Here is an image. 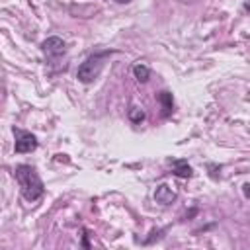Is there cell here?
I'll use <instances>...</instances> for the list:
<instances>
[{
	"label": "cell",
	"instance_id": "obj_1",
	"mask_svg": "<svg viewBox=\"0 0 250 250\" xmlns=\"http://www.w3.org/2000/svg\"><path fill=\"white\" fill-rule=\"evenodd\" d=\"M14 176H16V180H18L20 188H21V195H23L27 201L33 203V201H37V199L43 195L45 186H43V182H41V178H39V174H37V170H35L33 166H29V164H20V166H16Z\"/></svg>",
	"mask_w": 250,
	"mask_h": 250
},
{
	"label": "cell",
	"instance_id": "obj_2",
	"mask_svg": "<svg viewBox=\"0 0 250 250\" xmlns=\"http://www.w3.org/2000/svg\"><path fill=\"white\" fill-rule=\"evenodd\" d=\"M107 55H109V51H100V53L90 55V57L78 66L76 78H78L80 82H84V84L94 82V80L100 76V72H102V68H104V61H105Z\"/></svg>",
	"mask_w": 250,
	"mask_h": 250
},
{
	"label": "cell",
	"instance_id": "obj_3",
	"mask_svg": "<svg viewBox=\"0 0 250 250\" xmlns=\"http://www.w3.org/2000/svg\"><path fill=\"white\" fill-rule=\"evenodd\" d=\"M12 133H14V139H16V143H14L16 152L23 154V152H31V150L37 148V139H35L33 133L23 131V129H18V127H14Z\"/></svg>",
	"mask_w": 250,
	"mask_h": 250
},
{
	"label": "cell",
	"instance_id": "obj_4",
	"mask_svg": "<svg viewBox=\"0 0 250 250\" xmlns=\"http://www.w3.org/2000/svg\"><path fill=\"white\" fill-rule=\"evenodd\" d=\"M41 51L45 53V57H49V59H59V57H62L64 53H66V45H64V41L61 39V37H47L43 43H41Z\"/></svg>",
	"mask_w": 250,
	"mask_h": 250
},
{
	"label": "cell",
	"instance_id": "obj_5",
	"mask_svg": "<svg viewBox=\"0 0 250 250\" xmlns=\"http://www.w3.org/2000/svg\"><path fill=\"white\" fill-rule=\"evenodd\" d=\"M154 199H156V203H160V205H170V203L176 199V193L170 189L168 184H160V186H156V189H154Z\"/></svg>",
	"mask_w": 250,
	"mask_h": 250
},
{
	"label": "cell",
	"instance_id": "obj_6",
	"mask_svg": "<svg viewBox=\"0 0 250 250\" xmlns=\"http://www.w3.org/2000/svg\"><path fill=\"white\" fill-rule=\"evenodd\" d=\"M156 100H158V104H160V107H162V117H168V115L172 113V109H174V98H172V94L166 92V90H162V92L156 96Z\"/></svg>",
	"mask_w": 250,
	"mask_h": 250
},
{
	"label": "cell",
	"instance_id": "obj_7",
	"mask_svg": "<svg viewBox=\"0 0 250 250\" xmlns=\"http://www.w3.org/2000/svg\"><path fill=\"white\" fill-rule=\"evenodd\" d=\"M172 166H174V174L178 178H189L191 176V166L186 160H174Z\"/></svg>",
	"mask_w": 250,
	"mask_h": 250
},
{
	"label": "cell",
	"instance_id": "obj_8",
	"mask_svg": "<svg viewBox=\"0 0 250 250\" xmlns=\"http://www.w3.org/2000/svg\"><path fill=\"white\" fill-rule=\"evenodd\" d=\"M133 74H135V78H137L139 82H146L148 76H150V70H148V66H145V64H135V66H133Z\"/></svg>",
	"mask_w": 250,
	"mask_h": 250
},
{
	"label": "cell",
	"instance_id": "obj_9",
	"mask_svg": "<svg viewBox=\"0 0 250 250\" xmlns=\"http://www.w3.org/2000/svg\"><path fill=\"white\" fill-rule=\"evenodd\" d=\"M145 117H146V115H145L143 107H137V105H133V107L129 109V119H131L133 123H141Z\"/></svg>",
	"mask_w": 250,
	"mask_h": 250
},
{
	"label": "cell",
	"instance_id": "obj_10",
	"mask_svg": "<svg viewBox=\"0 0 250 250\" xmlns=\"http://www.w3.org/2000/svg\"><path fill=\"white\" fill-rule=\"evenodd\" d=\"M115 2H119V4H127V2H131V0H115Z\"/></svg>",
	"mask_w": 250,
	"mask_h": 250
}]
</instances>
